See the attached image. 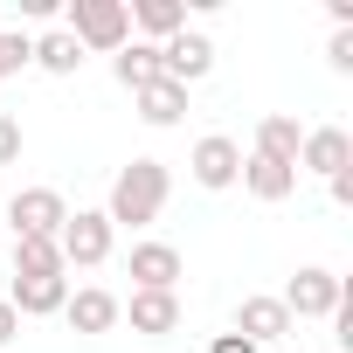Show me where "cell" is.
<instances>
[{
	"mask_svg": "<svg viewBox=\"0 0 353 353\" xmlns=\"http://www.w3.org/2000/svg\"><path fill=\"white\" fill-rule=\"evenodd\" d=\"M166 194H173V181H166V166L159 159H132L118 181H111V208H104V222L118 229H145V222H159V208H166Z\"/></svg>",
	"mask_w": 353,
	"mask_h": 353,
	"instance_id": "6da1fadb",
	"label": "cell"
},
{
	"mask_svg": "<svg viewBox=\"0 0 353 353\" xmlns=\"http://www.w3.org/2000/svg\"><path fill=\"white\" fill-rule=\"evenodd\" d=\"M77 49H104L118 56L132 42V14H125V0H70V28H63Z\"/></svg>",
	"mask_w": 353,
	"mask_h": 353,
	"instance_id": "7a4b0ae2",
	"label": "cell"
},
{
	"mask_svg": "<svg viewBox=\"0 0 353 353\" xmlns=\"http://www.w3.org/2000/svg\"><path fill=\"white\" fill-rule=\"evenodd\" d=\"M291 319H332L339 305H346V277H332V270H319V263H305L291 284H284V298H277Z\"/></svg>",
	"mask_w": 353,
	"mask_h": 353,
	"instance_id": "3957f363",
	"label": "cell"
},
{
	"mask_svg": "<svg viewBox=\"0 0 353 353\" xmlns=\"http://www.w3.org/2000/svg\"><path fill=\"white\" fill-rule=\"evenodd\" d=\"M56 250H63V270H70V263H77V270H97V263L111 256V222H104V208H77V215L63 222Z\"/></svg>",
	"mask_w": 353,
	"mask_h": 353,
	"instance_id": "277c9868",
	"label": "cell"
},
{
	"mask_svg": "<svg viewBox=\"0 0 353 353\" xmlns=\"http://www.w3.org/2000/svg\"><path fill=\"white\" fill-rule=\"evenodd\" d=\"M208 70H215V42H208V35L181 28L173 42H159V77H166V83H181V90H188V83H201Z\"/></svg>",
	"mask_w": 353,
	"mask_h": 353,
	"instance_id": "5b68a950",
	"label": "cell"
},
{
	"mask_svg": "<svg viewBox=\"0 0 353 353\" xmlns=\"http://www.w3.org/2000/svg\"><path fill=\"white\" fill-rule=\"evenodd\" d=\"M188 173H194L201 188H215V194H222V188H236V181H243V145H236L229 132H208V139L188 152Z\"/></svg>",
	"mask_w": 353,
	"mask_h": 353,
	"instance_id": "8992f818",
	"label": "cell"
},
{
	"mask_svg": "<svg viewBox=\"0 0 353 353\" xmlns=\"http://www.w3.org/2000/svg\"><path fill=\"white\" fill-rule=\"evenodd\" d=\"M8 222H14V236H63L70 208H63L56 188H21V194L8 201Z\"/></svg>",
	"mask_w": 353,
	"mask_h": 353,
	"instance_id": "52a82bcc",
	"label": "cell"
},
{
	"mask_svg": "<svg viewBox=\"0 0 353 353\" xmlns=\"http://www.w3.org/2000/svg\"><path fill=\"white\" fill-rule=\"evenodd\" d=\"M325 173V181H332V173H346L353 166V139L339 132V125H319V132H305V145H298V173Z\"/></svg>",
	"mask_w": 353,
	"mask_h": 353,
	"instance_id": "ba28073f",
	"label": "cell"
},
{
	"mask_svg": "<svg viewBox=\"0 0 353 353\" xmlns=\"http://www.w3.org/2000/svg\"><path fill=\"white\" fill-rule=\"evenodd\" d=\"M132 284L139 291H173L181 284V250L173 243H132Z\"/></svg>",
	"mask_w": 353,
	"mask_h": 353,
	"instance_id": "9c48e42d",
	"label": "cell"
},
{
	"mask_svg": "<svg viewBox=\"0 0 353 353\" xmlns=\"http://www.w3.org/2000/svg\"><path fill=\"white\" fill-rule=\"evenodd\" d=\"M118 312H132V332H145V339L181 332V298L173 291H132V305H118Z\"/></svg>",
	"mask_w": 353,
	"mask_h": 353,
	"instance_id": "30bf717a",
	"label": "cell"
},
{
	"mask_svg": "<svg viewBox=\"0 0 353 353\" xmlns=\"http://www.w3.org/2000/svg\"><path fill=\"white\" fill-rule=\"evenodd\" d=\"M236 332H243V339L263 353L270 339H284V332H291V312H284L277 298H243V312H236Z\"/></svg>",
	"mask_w": 353,
	"mask_h": 353,
	"instance_id": "8fae6325",
	"label": "cell"
},
{
	"mask_svg": "<svg viewBox=\"0 0 353 353\" xmlns=\"http://www.w3.org/2000/svg\"><path fill=\"white\" fill-rule=\"evenodd\" d=\"M243 188H250L256 201H291V194H298V166H277V159H263V152H243Z\"/></svg>",
	"mask_w": 353,
	"mask_h": 353,
	"instance_id": "7c38bea8",
	"label": "cell"
},
{
	"mask_svg": "<svg viewBox=\"0 0 353 353\" xmlns=\"http://www.w3.org/2000/svg\"><path fill=\"white\" fill-rule=\"evenodd\" d=\"M21 319H49L70 305V277H14V298H8Z\"/></svg>",
	"mask_w": 353,
	"mask_h": 353,
	"instance_id": "4fadbf2b",
	"label": "cell"
},
{
	"mask_svg": "<svg viewBox=\"0 0 353 353\" xmlns=\"http://www.w3.org/2000/svg\"><path fill=\"white\" fill-rule=\"evenodd\" d=\"M125 14H132V28H145V35H152V49H159V42H173V35L188 28V8H181V0H132Z\"/></svg>",
	"mask_w": 353,
	"mask_h": 353,
	"instance_id": "5bb4252c",
	"label": "cell"
},
{
	"mask_svg": "<svg viewBox=\"0 0 353 353\" xmlns=\"http://www.w3.org/2000/svg\"><path fill=\"white\" fill-rule=\"evenodd\" d=\"M63 319H70L77 332H111L125 312H118V298H111V291H97V284H90V291H77V298L63 305Z\"/></svg>",
	"mask_w": 353,
	"mask_h": 353,
	"instance_id": "9a60e30c",
	"label": "cell"
},
{
	"mask_svg": "<svg viewBox=\"0 0 353 353\" xmlns=\"http://www.w3.org/2000/svg\"><path fill=\"white\" fill-rule=\"evenodd\" d=\"M132 97H139V118H145V125H181V118H188V90L166 83V77L145 83V90H132Z\"/></svg>",
	"mask_w": 353,
	"mask_h": 353,
	"instance_id": "2e32d148",
	"label": "cell"
},
{
	"mask_svg": "<svg viewBox=\"0 0 353 353\" xmlns=\"http://www.w3.org/2000/svg\"><path fill=\"white\" fill-rule=\"evenodd\" d=\"M14 277H63L56 236H14Z\"/></svg>",
	"mask_w": 353,
	"mask_h": 353,
	"instance_id": "e0dca14e",
	"label": "cell"
},
{
	"mask_svg": "<svg viewBox=\"0 0 353 353\" xmlns=\"http://www.w3.org/2000/svg\"><path fill=\"white\" fill-rule=\"evenodd\" d=\"M111 70H118L125 90H145V83H159V49H152V42H125V49L111 56Z\"/></svg>",
	"mask_w": 353,
	"mask_h": 353,
	"instance_id": "ac0fdd59",
	"label": "cell"
},
{
	"mask_svg": "<svg viewBox=\"0 0 353 353\" xmlns=\"http://www.w3.org/2000/svg\"><path fill=\"white\" fill-rule=\"evenodd\" d=\"M298 145H305L298 118H263V125H256V152H263V159H277V166H298Z\"/></svg>",
	"mask_w": 353,
	"mask_h": 353,
	"instance_id": "d6986e66",
	"label": "cell"
},
{
	"mask_svg": "<svg viewBox=\"0 0 353 353\" xmlns=\"http://www.w3.org/2000/svg\"><path fill=\"white\" fill-rule=\"evenodd\" d=\"M35 63H42L49 77H77V63H83V49H77V42H70L63 28H49V35L35 42Z\"/></svg>",
	"mask_w": 353,
	"mask_h": 353,
	"instance_id": "ffe728a7",
	"label": "cell"
},
{
	"mask_svg": "<svg viewBox=\"0 0 353 353\" xmlns=\"http://www.w3.org/2000/svg\"><path fill=\"white\" fill-rule=\"evenodd\" d=\"M21 63H35V42L0 28V77H21Z\"/></svg>",
	"mask_w": 353,
	"mask_h": 353,
	"instance_id": "44dd1931",
	"label": "cell"
},
{
	"mask_svg": "<svg viewBox=\"0 0 353 353\" xmlns=\"http://www.w3.org/2000/svg\"><path fill=\"white\" fill-rule=\"evenodd\" d=\"M14 159H21V118L0 111V166H14Z\"/></svg>",
	"mask_w": 353,
	"mask_h": 353,
	"instance_id": "7402d4cb",
	"label": "cell"
},
{
	"mask_svg": "<svg viewBox=\"0 0 353 353\" xmlns=\"http://www.w3.org/2000/svg\"><path fill=\"white\" fill-rule=\"evenodd\" d=\"M325 56H332V70L346 77V70H353V28H332V49H325Z\"/></svg>",
	"mask_w": 353,
	"mask_h": 353,
	"instance_id": "603a6c76",
	"label": "cell"
},
{
	"mask_svg": "<svg viewBox=\"0 0 353 353\" xmlns=\"http://www.w3.org/2000/svg\"><path fill=\"white\" fill-rule=\"evenodd\" d=\"M325 188H332V201H339V208H353V166H346V173H332Z\"/></svg>",
	"mask_w": 353,
	"mask_h": 353,
	"instance_id": "cb8c5ba5",
	"label": "cell"
},
{
	"mask_svg": "<svg viewBox=\"0 0 353 353\" xmlns=\"http://www.w3.org/2000/svg\"><path fill=\"white\" fill-rule=\"evenodd\" d=\"M14 332H21V312H14V305H8V298H0V346H8V339H14Z\"/></svg>",
	"mask_w": 353,
	"mask_h": 353,
	"instance_id": "d4e9b609",
	"label": "cell"
},
{
	"mask_svg": "<svg viewBox=\"0 0 353 353\" xmlns=\"http://www.w3.org/2000/svg\"><path fill=\"white\" fill-rule=\"evenodd\" d=\"M208 353H256V346H250V339H243V332H222V339H215V346H208Z\"/></svg>",
	"mask_w": 353,
	"mask_h": 353,
	"instance_id": "484cf974",
	"label": "cell"
}]
</instances>
